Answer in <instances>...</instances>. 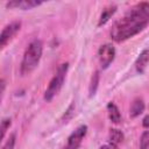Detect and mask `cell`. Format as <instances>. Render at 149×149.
<instances>
[{
	"mask_svg": "<svg viewBox=\"0 0 149 149\" xmlns=\"http://www.w3.org/2000/svg\"><path fill=\"white\" fill-rule=\"evenodd\" d=\"M149 24V2L142 1L128 9L111 29V37L115 42H123L139 33Z\"/></svg>",
	"mask_w": 149,
	"mask_h": 149,
	"instance_id": "cell-1",
	"label": "cell"
},
{
	"mask_svg": "<svg viewBox=\"0 0 149 149\" xmlns=\"http://www.w3.org/2000/svg\"><path fill=\"white\" fill-rule=\"evenodd\" d=\"M42 54H43L42 41L38 38L33 40L28 44V47L23 54V57H22V62H21V66H20V72L22 76H27V74L31 73L37 68V65L40 64Z\"/></svg>",
	"mask_w": 149,
	"mask_h": 149,
	"instance_id": "cell-2",
	"label": "cell"
},
{
	"mask_svg": "<svg viewBox=\"0 0 149 149\" xmlns=\"http://www.w3.org/2000/svg\"><path fill=\"white\" fill-rule=\"evenodd\" d=\"M68 69H69V63H62L57 68L56 73L54 74V77L49 81V85L44 92V100L45 101H48V102L51 101L58 94V92L61 91V88L64 84V80H65V77L68 73Z\"/></svg>",
	"mask_w": 149,
	"mask_h": 149,
	"instance_id": "cell-3",
	"label": "cell"
},
{
	"mask_svg": "<svg viewBox=\"0 0 149 149\" xmlns=\"http://www.w3.org/2000/svg\"><path fill=\"white\" fill-rule=\"evenodd\" d=\"M115 58V48L112 43H105L100 45L98 50V59L102 70L107 69Z\"/></svg>",
	"mask_w": 149,
	"mask_h": 149,
	"instance_id": "cell-4",
	"label": "cell"
},
{
	"mask_svg": "<svg viewBox=\"0 0 149 149\" xmlns=\"http://www.w3.org/2000/svg\"><path fill=\"white\" fill-rule=\"evenodd\" d=\"M87 133V126L86 125H80L78 126L68 137L66 144L64 149H79L84 137L86 136Z\"/></svg>",
	"mask_w": 149,
	"mask_h": 149,
	"instance_id": "cell-5",
	"label": "cell"
},
{
	"mask_svg": "<svg viewBox=\"0 0 149 149\" xmlns=\"http://www.w3.org/2000/svg\"><path fill=\"white\" fill-rule=\"evenodd\" d=\"M21 29V21H12L10 23L6 24L0 34V47L5 48L6 44L19 33Z\"/></svg>",
	"mask_w": 149,
	"mask_h": 149,
	"instance_id": "cell-6",
	"label": "cell"
},
{
	"mask_svg": "<svg viewBox=\"0 0 149 149\" xmlns=\"http://www.w3.org/2000/svg\"><path fill=\"white\" fill-rule=\"evenodd\" d=\"M42 5V1L37 0H13L6 3L8 8H20V9H31Z\"/></svg>",
	"mask_w": 149,
	"mask_h": 149,
	"instance_id": "cell-7",
	"label": "cell"
},
{
	"mask_svg": "<svg viewBox=\"0 0 149 149\" xmlns=\"http://www.w3.org/2000/svg\"><path fill=\"white\" fill-rule=\"evenodd\" d=\"M148 63H149V49H144L140 52V55L137 56L136 61H135V69L136 71L142 74L144 73L147 66H148Z\"/></svg>",
	"mask_w": 149,
	"mask_h": 149,
	"instance_id": "cell-8",
	"label": "cell"
},
{
	"mask_svg": "<svg viewBox=\"0 0 149 149\" xmlns=\"http://www.w3.org/2000/svg\"><path fill=\"white\" fill-rule=\"evenodd\" d=\"M116 9H118V7H116V5H114V3H111V5L106 6V7H104V9H102L101 13H100L99 20H98V27H101V26L106 24V23L111 20V17L115 14Z\"/></svg>",
	"mask_w": 149,
	"mask_h": 149,
	"instance_id": "cell-9",
	"label": "cell"
},
{
	"mask_svg": "<svg viewBox=\"0 0 149 149\" xmlns=\"http://www.w3.org/2000/svg\"><path fill=\"white\" fill-rule=\"evenodd\" d=\"M144 108H146V105H144V101L142 98H135L132 104H130V107H129V116L130 118H137L140 114H142L144 112Z\"/></svg>",
	"mask_w": 149,
	"mask_h": 149,
	"instance_id": "cell-10",
	"label": "cell"
},
{
	"mask_svg": "<svg viewBox=\"0 0 149 149\" xmlns=\"http://www.w3.org/2000/svg\"><path fill=\"white\" fill-rule=\"evenodd\" d=\"M107 113H108L109 120L113 123H120V121H121V113H120L118 106L113 101H109L107 104Z\"/></svg>",
	"mask_w": 149,
	"mask_h": 149,
	"instance_id": "cell-11",
	"label": "cell"
},
{
	"mask_svg": "<svg viewBox=\"0 0 149 149\" xmlns=\"http://www.w3.org/2000/svg\"><path fill=\"white\" fill-rule=\"evenodd\" d=\"M125 139V135L120 130V129H116V128H112L109 130V134H108V140H109V144H112L113 147H118L120 143H122Z\"/></svg>",
	"mask_w": 149,
	"mask_h": 149,
	"instance_id": "cell-12",
	"label": "cell"
},
{
	"mask_svg": "<svg viewBox=\"0 0 149 149\" xmlns=\"http://www.w3.org/2000/svg\"><path fill=\"white\" fill-rule=\"evenodd\" d=\"M99 79H100V74H99V71H94V73L92 74V78H91V83H90V86H88V95L90 97H93L98 90V86H99Z\"/></svg>",
	"mask_w": 149,
	"mask_h": 149,
	"instance_id": "cell-13",
	"label": "cell"
},
{
	"mask_svg": "<svg viewBox=\"0 0 149 149\" xmlns=\"http://www.w3.org/2000/svg\"><path fill=\"white\" fill-rule=\"evenodd\" d=\"M12 125V120L10 118H3L2 121H1V125H0V130H1V140L5 139L6 136V132L8 130V128L10 127Z\"/></svg>",
	"mask_w": 149,
	"mask_h": 149,
	"instance_id": "cell-14",
	"label": "cell"
},
{
	"mask_svg": "<svg viewBox=\"0 0 149 149\" xmlns=\"http://www.w3.org/2000/svg\"><path fill=\"white\" fill-rule=\"evenodd\" d=\"M15 142H16V134L15 133H12V134H9V136L6 140V142L2 144L1 149H14Z\"/></svg>",
	"mask_w": 149,
	"mask_h": 149,
	"instance_id": "cell-15",
	"label": "cell"
},
{
	"mask_svg": "<svg viewBox=\"0 0 149 149\" xmlns=\"http://www.w3.org/2000/svg\"><path fill=\"white\" fill-rule=\"evenodd\" d=\"M140 149H149V130H144L140 137Z\"/></svg>",
	"mask_w": 149,
	"mask_h": 149,
	"instance_id": "cell-16",
	"label": "cell"
},
{
	"mask_svg": "<svg viewBox=\"0 0 149 149\" xmlns=\"http://www.w3.org/2000/svg\"><path fill=\"white\" fill-rule=\"evenodd\" d=\"M142 126H143L144 128H148V129H149V114L143 118V120H142Z\"/></svg>",
	"mask_w": 149,
	"mask_h": 149,
	"instance_id": "cell-17",
	"label": "cell"
},
{
	"mask_svg": "<svg viewBox=\"0 0 149 149\" xmlns=\"http://www.w3.org/2000/svg\"><path fill=\"white\" fill-rule=\"evenodd\" d=\"M0 83H1V94L3 95V92H5V87H6V81H5V79L2 78V79L0 80Z\"/></svg>",
	"mask_w": 149,
	"mask_h": 149,
	"instance_id": "cell-18",
	"label": "cell"
},
{
	"mask_svg": "<svg viewBox=\"0 0 149 149\" xmlns=\"http://www.w3.org/2000/svg\"><path fill=\"white\" fill-rule=\"evenodd\" d=\"M100 149H116V148H115V147H113L112 144H109V143H108V144H105V146H102Z\"/></svg>",
	"mask_w": 149,
	"mask_h": 149,
	"instance_id": "cell-19",
	"label": "cell"
}]
</instances>
